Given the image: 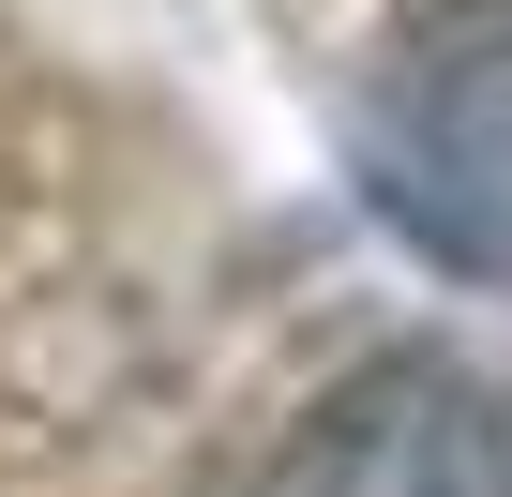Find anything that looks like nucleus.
I'll return each mask as SVG.
<instances>
[{
    "label": "nucleus",
    "mask_w": 512,
    "mask_h": 497,
    "mask_svg": "<svg viewBox=\"0 0 512 497\" xmlns=\"http://www.w3.org/2000/svg\"><path fill=\"white\" fill-rule=\"evenodd\" d=\"M392 211L512 257V0H437L392 76Z\"/></svg>",
    "instance_id": "nucleus-1"
}]
</instances>
